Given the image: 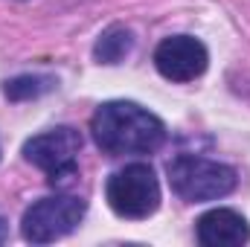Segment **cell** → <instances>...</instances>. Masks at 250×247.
<instances>
[{
    "mask_svg": "<svg viewBox=\"0 0 250 247\" xmlns=\"http://www.w3.org/2000/svg\"><path fill=\"white\" fill-rule=\"evenodd\" d=\"M87 212V204L76 195H53L35 201L21 218V236L32 245H50L73 233Z\"/></svg>",
    "mask_w": 250,
    "mask_h": 247,
    "instance_id": "obj_4",
    "label": "cell"
},
{
    "mask_svg": "<svg viewBox=\"0 0 250 247\" xmlns=\"http://www.w3.org/2000/svg\"><path fill=\"white\" fill-rule=\"evenodd\" d=\"M90 131L96 145L111 154H151L157 148H163L166 143V125L160 117H154L151 111L140 108L137 102H105L96 108V114L90 117Z\"/></svg>",
    "mask_w": 250,
    "mask_h": 247,
    "instance_id": "obj_1",
    "label": "cell"
},
{
    "mask_svg": "<svg viewBox=\"0 0 250 247\" xmlns=\"http://www.w3.org/2000/svg\"><path fill=\"white\" fill-rule=\"evenodd\" d=\"M166 172H169L172 192L189 204L218 201V198L230 195L239 184L233 166L218 163V160H207V157H192V154L175 157Z\"/></svg>",
    "mask_w": 250,
    "mask_h": 247,
    "instance_id": "obj_2",
    "label": "cell"
},
{
    "mask_svg": "<svg viewBox=\"0 0 250 247\" xmlns=\"http://www.w3.org/2000/svg\"><path fill=\"white\" fill-rule=\"evenodd\" d=\"M209 64L207 56V47L192 38V35H172V38H163L154 50V67L163 79L169 82H192L198 79Z\"/></svg>",
    "mask_w": 250,
    "mask_h": 247,
    "instance_id": "obj_6",
    "label": "cell"
},
{
    "mask_svg": "<svg viewBox=\"0 0 250 247\" xmlns=\"http://www.w3.org/2000/svg\"><path fill=\"white\" fill-rule=\"evenodd\" d=\"M195 230H198V242L204 247H239L250 239L248 218L227 206L204 212L198 218Z\"/></svg>",
    "mask_w": 250,
    "mask_h": 247,
    "instance_id": "obj_7",
    "label": "cell"
},
{
    "mask_svg": "<svg viewBox=\"0 0 250 247\" xmlns=\"http://www.w3.org/2000/svg\"><path fill=\"white\" fill-rule=\"evenodd\" d=\"M131 47H134L131 29H125V26H111V29H105V32L99 35V41H96V47H93V56H96L99 64H120L125 56L131 53Z\"/></svg>",
    "mask_w": 250,
    "mask_h": 247,
    "instance_id": "obj_8",
    "label": "cell"
},
{
    "mask_svg": "<svg viewBox=\"0 0 250 247\" xmlns=\"http://www.w3.org/2000/svg\"><path fill=\"white\" fill-rule=\"evenodd\" d=\"M82 151V134L70 125L44 131L23 143V157L38 166L53 186L67 184L76 175V160Z\"/></svg>",
    "mask_w": 250,
    "mask_h": 247,
    "instance_id": "obj_5",
    "label": "cell"
},
{
    "mask_svg": "<svg viewBox=\"0 0 250 247\" xmlns=\"http://www.w3.org/2000/svg\"><path fill=\"white\" fill-rule=\"evenodd\" d=\"M6 239H9V227H6V221L0 218V245H3Z\"/></svg>",
    "mask_w": 250,
    "mask_h": 247,
    "instance_id": "obj_10",
    "label": "cell"
},
{
    "mask_svg": "<svg viewBox=\"0 0 250 247\" xmlns=\"http://www.w3.org/2000/svg\"><path fill=\"white\" fill-rule=\"evenodd\" d=\"M105 198H108V206L120 218L140 221V218L154 215L160 206V184H157L154 169L148 163H128L125 169L108 178Z\"/></svg>",
    "mask_w": 250,
    "mask_h": 247,
    "instance_id": "obj_3",
    "label": "cell"
},
{
    "mask_svg": "<svg viewBox=\"0 0 250 247\" xmlns=\"http://www.w3.org/2000/svg\"><path fill=\"white\" fill-rule=\"evenodd\" d=\"M56 87V79L53 76H32V73H26V76H15V79H9L6 82V87H3V93L12 99V102H26V99H38V96H44V93H50Z\"/></svg>",
    "mask_w": 250,
    "mask_h": 247,
    "instance_id": "obj_9",
    "label": "cell"
}]
</instances>
